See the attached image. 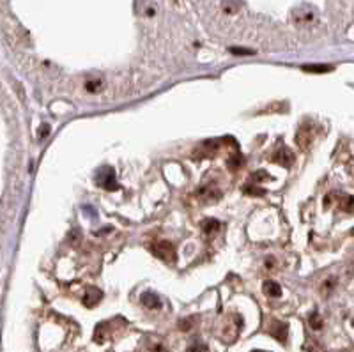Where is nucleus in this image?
<instances>
[{
  "mask_svg": "<svg viewBox=\"0 0 354 352\" xmlns=\"http://www.w3.org/2000/svg\"><path fill=\"white\" fill-rule=\"evenodd\" d=\"M269 335L275 336L278 342H285L287 340V324L280 321H271L269 322Z\"/></svg>",
  "mask_w": 354,
  "mask_h": 352,
  "instance_id": "obj_3",
  "label": "nucleus"
},
{
  "mask_svg": "<svg viewBox=\"0 0 354 352\" xmlns=\"http://www.w3.org/2000/svg\"><path fill=\"white\" fill-rule=\"evenodd\" d=\"M296 21L298 23H312L313 21V11L310 9H299L298 13H296Z\"/></svg>",
  "mask_w": 354,
  "mask_h": 352,
  "instance_id": "obj_8",
  "label": "nucleus"
},
{
  "mask_svg": "<svg viewBox=\"0 0 354 352\" xmlns=\"http://www.w3.org/2000/svg\"><path fill=\"white\" fill-rule=\"evenodd\" d=\"M253 352H266V350H253Z\"/></svg>",
  "mask_w": 354,
  "mask_h": 352,
  "instance_id": "obj_15",
  "label": "nucleus"
},
{
  "mask_svg": "<svg viewBox=\"0 0 354 352\" xmlns=\"http://www.w3.org/2000/svg\"><path fill=\"white\" fill-rule=\"evenodd\" d=\"M140 301L145 308H149V310H156V308L162 306V301H159V298L154 292H144Z\"/></svg>",
  "mask_w": 354,
  "mask_h": 352,
  "instance_id": "obj_6",
  "label": "nucleus"
},
{
  "mask_svg": "<svg viewBox=\"0 0 354 352\" xmlns=\"http://www.w3.org/2000/svg\"><path fill=\"white\" fill-rule=\"evenodd\" d=\"M48 131H50V127H48V126H46V124H45V127L41 126V130H39V133H41V137H43V135H46V133H48Z\"/></svg>",
  "mask_w": 354,
  "mask_h": 352,
  "instance_id": "obj_14",
  "label": "nucleus"
},
{
  "mask_svg": "<svg viewBox=\"0 0 354 352\" xmlns=\"http://www.w3.org/2000/svg\"><path fill=\"white\" fill-rule=\"evenodd\" d=\"M264 292L269 296V298H280V294H282V287H280L276 281L269 280L264 283Z\"/></svg>",
  "mask_w": 354,
  "mask_h": 352,
  "instance_id": "obj_7",
  "label": "nucleus"
},
{
  "mask_svg": "<svg viewBox=\"0 0 354 352\" xmlns=\"http://www.w3.org/2000/svg\"><path fill=\"white\" fill-rule=\"evenodd\" d=\"M98 186H101V188L105 189H115L117 188V184H115V174L112 168L105 167L101 168L100 172H98V179H96Z\"/></svg>",
  "mask_w": 354,
  "mask_h": 352,
  "instance_id": "obj_1",
  "label": "nucleus"
},
{
  "mask_svg": "<svg viewBox=\"0 0 354 352\" xmlns=\"http://www.w3.org/2000/svg\"><path fill=\"white\" fill-rule=\"evenodd\" d=\"M100 301H101V291H100V289H94V287L87 289L85 296H83V304H85L87 308H94Z\"/></svg>",
  "mask_w": 354,
  "mask_h": 352,
  "instance_id": "obj_5",
  "label": "nucleus"
},
{
  "mask_svg": "<svg viewBox=\"0 0 354 352\" xmlns=\"http://www.w3.org/2000/svg\"><path fill=\"white\" fill-rule=\"evenodd\" d=\"M305 71H308V73H328V71H331V66H324V64H315V66H305Z\"/></svg>",
  "mask_w": 354,
  "mask_h": 352,
  "instance_id": "obj_10",
  "label": "nucleus"
},
{
  "mask_svg": "<svg viewBox=\"0 0 354 352\" xmlns=\"http://www.w3.org/2000/svg\"><path fill=\"white\" fill-rule=\"evenodd\" d=\"M202 229H204V232H206L207 236H211V234H214L218 229H220V223H218L216 219H206V221H204V225H202Z\"/></svg>",
  "mask_w": 354,
  "mask_h": 352,
  "instance_id": "obj_9",
  "label": "nucleus"
},
{
  "mask_svg": "<svg viewBox=\"0 0 354 352\" xmlns=\"http://www.w3.org/2000/svg\"><path fill=\"white\" fill-rule=\"evenodd\" d=\"M152 253H154V255L158 257V259L167 260V262H174V260H176V253H174V246L169 243V241H159V243L154 246V250H152Z\"/></svg>",
  "mask_w": 354,
  "mask_h": 352,
  "instance_id": "obj_2",
  "label": "nucleus"
},
{
  "mask_svg": "<svg viewBox=\"0 0 354 352\" xmlns=\"http://www.w3.org/2000/svg\"><path fill=\"white\" fill-rule=\"evenodd\" d=\"M231 51H232V53H236V55H251V53H253L251 50H239V48H232Z\"/></svg>",
  "mask_w": 354,
  "mask_h": 352,
  "instance_id": "obj_13",
  "label": "nucleus"
},
{
  "mask_svg": "<svg viewBox=\"0 0 354 352\" xmlns=\"http://www.w3.org/2000/svg\"><path fill=\"white\" fill-rule=\"evenodd\" d=\"M310 326H312L313 329H320L323 328V318L319 317V313H312L310 315Z\"/></svg>",
  "mask_w": 354,
  "mask_h": 352,
  "instance_id": "obj_12",
  "label": "nucleus"
},
{
  "mask_svg": "<svg viewBox=\"0 0 354 352\" xmlns=\"http://www.w3.org/2000/svg\"><path fill=\"white\" fill-rule=\"evenodd\" d=\"M340 207L344 209V211H347V212H352L354 211V199L352 197H344L340 202Z\"/></svg>",
  "mask_w": 354,
  "mask_h": 352,
  "instance_id": "obj_11",
  "label": "nucleus"
},
{
  "mask_svg": "<svg viewBox=\"0 0 354 352\" xmlns=\"http://www.w3.org/2000/svg\"><path fill=\"white\" fill-rule=\"evenodd\" d=\"M271 161H275V163H278V165H283V167H291V165L294 163V156L289 149H278V151L271 156Z\"/></svg>",
  "mask_w": 354,
  "mask_h": 352,
  "instance_id": "obj_4",
  "label": "nucleus"
}]
</instances>
